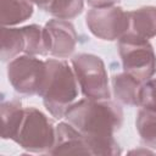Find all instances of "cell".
<instances>
[{"label": "cell", "instance_id": "obj_1", "mask_svg": "<svg viewBox=\"0 0 156 156\" xmlns=\"http://www.w3.org/2000/svg\"><path fill=\"white\" fill-rule=\"evenodd\" d=\"M65 118L87 139L91 155H119L121 147L113 134L123 122L119 105L108 99H82L71 105Z\"/></svg>", "mask_w": 156, "mask_h": 156}, {"label": "cell", "instance_id": "obj_2", "mask_svg": "<svg viewBox=\"0 0 156 156\" xmlns=\"http://www.w3.org/2000/svg\"><path fill=\"white\" fill-rule=\"evenodd\" d=\"M45 63L46 76L38 95L43 98L46 110L60 119L78 95V82L73 68L66 61L50 58Z\"/></svg>", "mask_w": 156, "mask_h": 156}, {"label": "cell", "instance_id": "obj_3", "mask_svg": "<svg viewBox=\"0 0 156 156\" xmlns=\"http://www.w3.org/2000/svg\"><path fill=\"white\" fill-rule=\"evenodd\" d=\"M56 127L52 121L35 107H26L23 119L13 141L34 154H50L55 145Z\"/></svg>", "mask_w": 156, "mask_h": 156}, {"label": "cell", "instance_id": "obj_4", "mask_svg": "<svg viewBox=\"0 0 156 156\" xmlns=\"http://www.w3.org/2000/svg\"><path fill=\"white\" fill-rule=\"evenodd\" d=\"M118 52L124 72L140 82L150 79L156 72V55L147 39L127 32L118 39Z\"/></svg>", "mask_w": 156, "mask_h": 156}, {"label": "cell", "instance_id": "obj_5", "mask_svg": "<svg viewBox=\"0 0 156 156\" xmlns=\"http://www.w3.org/2000/svg\"><path fill=\"white\" fill-rule=\"evenodd\" d=\"M72 67L83 95L88 99L110 98L107 72L104 61L93 54H78L72 58Z\"/></svg>", "mask_w": 156, "mask_h": 156}, {"label": "cell", "instance_id": "obj_6", "mask_svg": "<svg viewBox=\"0 0 156 156\" xmlns=\"http://www.w3.org/2000/svg\"><path fill=\"white\" fill-rule=\"evenodd\" d=\"M46 76V63L32 55L17 56L9 62L7 78L22 95H38Z\"/></svg>", "mask_w": 156, "mask_h": 156}, {"label": "cell", "instance_id": "obj_7", "mask_svg": "<svg viewBox=\"0 0 156 156\" xmlns=\"http://www.w3.org/2000/svg\"><path fill=\"white\" fill-rule=\"evenodd\" d=\"M85 20L89 30L102 40H117L129 32V12L119 6L93 7Z\"/></svg>", "mask_w": 156, "mask_h": 156}, {"label": "cell", "instance_id": "obj_8", "mask_svg": "<svg viewBox=\"0 0 156 156\" xmlns=\"http://www.w3.org/2000/svg\"><path fill=\"white\" fill-rule=\"evenodd\" d=\"M77 33L71 22L66 20H50L44 27V40L50 55L66 58L77 46Z\"/></svg>", "mask_w": 156, "mask_h": 156}, {"label": "cell", "instance_id": "obj_9", "mask_svg": "<svg viewBox=\"0 0 156 156\" xmlns=\"http://www.w3.org/2000/svg\"><path fill=\"white\" fill-rule=\"evenodd\" d=\"M51 155H91L85 136L71 123L61 122L56 126V139Z\"/></svg>", "mask_w": 156, "mask_h": 156}, {"label": "cell", "instance_id": "obj_10", "mask_svg": "<svg viewBox=\"0 0 156 156\" xmlns=\"http://www.w3.org/2000/svg\"><path fill=\"white\" fill-rule=\"evenodd\" d=\"M141 82L132 74L123 72L112 77V90L115 98L128 106H139V91Z\"/></svg>", "mask_w": 156, "mask_h": 156}, {"label": "cell", "instance_id": "obj_11", "mask_svg": "<svg viewBox=\"0 0 156 156\" xmlns=\"http://www.w3.org/2000/svg\"><path fill=\"white\" fill-rule=\"evenodd\" d=\"M129 32L147 40L156 37V6H144L130 11Z\"/></svg>", "mask_w": 156, "mask_h": 156}, {"label": "cell", "instance_id": "obj_12", "mask_svg": "<svg viewBox=\"0 0 156 156\" xmlns=\"http://www.w3.org/2000/svg\"><path fill=\"white\" fill-rule=\"evenodd\" d=\"M32 13L33 2L29 0H0V22L2 27L24 22Z\"/></svg>", "mask_w": 156, "mask_h": 156}, {"label": "cell", "instance_id": "obj_13", "mask_svg": "<svg viewBox=\"0 0 156 156\" xmlns=\"http://www.w3.org/2000/svg\"><path fill=\"white\" fill-rule=\"evenodd\" d=\"M23 115H24V108L22 107L21 101L11 100V101H4L1 104V119H2L1 136L2 139L13 140L21 126V122L23 119Z\"/></svg>", "mask_w": 156, "mask_h": 156}, {"label": "cell", "instance_id": "obj_14", "mask_svg": "<svg viewBox=\"0 0 156 156\" xmlns=\"http://www.w3.org/2000/svg\"><path fill=\"white\" fill-rule=\"evenodd\" d=\"M26 41L22 28H1V60L10 62L22 51H24Z\"/></svg>", "mask_w": 156, "mask_h": 156}, {"label": "cell", "instance_id": "obj_15", "mask_svg": "<svg viewBox=\"0 0 156 156\" xmlns=\"http://www.w3.org/2000/svg\"><path fill=\"white\" fill-rule=\"evenodd\" d=\"M135 126L141 141L146 146L156 149V111L147 108L139 110Z\"/></svg>", "mask_w": 156, "mask_h": 156}, {"label": "cell", "instance_id": "obj_16", "mask_svg": "<svg viewBox=\"0 0 156 156\" xmlns=\"http://www.w3.org/2000/svg\"><path fill=\"white\" fill-rule=\"evenodd\" d=\"M23 34H24V54L27 55H46L49 54L45 46L44 40V28H41L38 24H30L22 27Z\"/></svg>", "mask_w": 156, "mask_h": 156}, {"label": "cell", "instance_id": "obj_17", "mask_svg": "<svg viewBox=\"0 0 156 156\" xmlns=\"http://www.w3.org/2000/svg\"><path fill=\"white\" fill-rule=\"evenodd\" d=\"M83 5L84 0H52L46 11L58 20H72L82 12Z\"/></svg>", "mask_w": 156, "mask_h": 156}, {"label": "cell", "instance_id": "obj_18", "mask_svg": "<svg viewBox=\"0 0 156 156\" xmlns=\"http://www.w3.org/2000/svg\"><path fill=\"white\" fill-rule=\"evenodd\" d=\"M139 106L156 111V78H150L141 84L139 91Z\"/></svg>", "mask_w": 156, "mask_h": 156}, {"label": "cell", "instance_id": "obj_19", "mask_svg": "<svg viewBox=\"0 0 156 156\" xmlns=\"http://www.w3.org/2000/svg\"><path fill=\"white\" fill-rule=\"evenodd\" d=\"M87 1L91 7H107L118 2V0H87Z\"/></svg>", "mask_w": 156, "mask_h": 156}, {"label": "cell", "instance_id": "obj_20", "mask_svg": "<svg viewBox=\"0 0 156 156\" xmlns=\"http://www.w3.org/2000/svg\"><path fill=\"white\" fill-rule=\"evenodd\" d=\"M29 1L33 2V4H35L37 6H39L41 10H45L46 11L52 0H29Z\"/></svg>", "mask_w": 156, "mask_h": 156}]
</instances>
